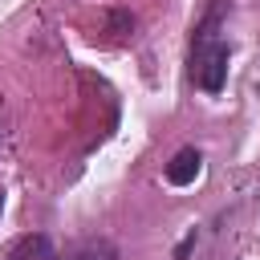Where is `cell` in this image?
<instances>
[{
	"label": "cell",
	"mask_w": 260,
	"mask_h": 260,
	"mask_svg": "<svg viewBox=\"0 0 260 260\" xmlns=\"http://www.w3.org/2000/svg\"><path fill=\"white\" fill-rule=\"evenodd\" d=\"M199 171H203L199 150H195V146H183V150H175V158L167 162V183H171V187H187V183L199 179Z\"/></svg>",
	"instance_id": "cell-2"
},
{
	"label": "cell",
	"mask_w": 260,
	"mask_h": 260,
	"mask_svg": "<svg viewBox=\"0 0 260 260\" xmlns=\"http://www.w3.org/2000/svg\"><path fill=\"white\" fill-rule=\"evenodd\" d=\"M0 207H4V191H0Z\"/></svg>",
	"instance_id": "cell-5"
},
{
	"label": "cell",
	"mask_w": 260,
	"mask_h": 260,
	"mask_svg": "<svg viewBox=\"0 0 260 260\" xmlns=\"http://www.w3.org/2000/svg\"><path fill=\"white\" fill-rule=\"evenodd\" d=\"M8 260H57V248L45 232H28L8 248Z\"/></svg>",
	"instance_id": "cell-3"
},
{
	"label": "cell",
	"mask_w": 260,
	"mask_h": 260,
	"mask_svg": "<svg viewBox=\"0 0 260 260\" xmlns=\"http://www.w3.org/2000/svg\"><path fill=\"white\" fill-rule=\"evenodd\" d=\"M61 260H118V248H114L110 240H81V244H73Z\"/></svg>",
	"instance_id": "cell-4"
},
{
	"label": "cell",
	"mask_w": 260,
	"mask_h": 260,
	"mask_svg": "<svg viewBox=\"0 0 260 260\" xmlns=\"http://www.w3.org/2000/svg\"><path fill=\"white\" fill-rule=\"evenodd\" d=\"M191 81L207 93H219L223 81H228V45L215 41L211 20L199 28V41H195V53H191Z\"/></svg>",
	"instance_id": "cell-1"
}]
</instances>
